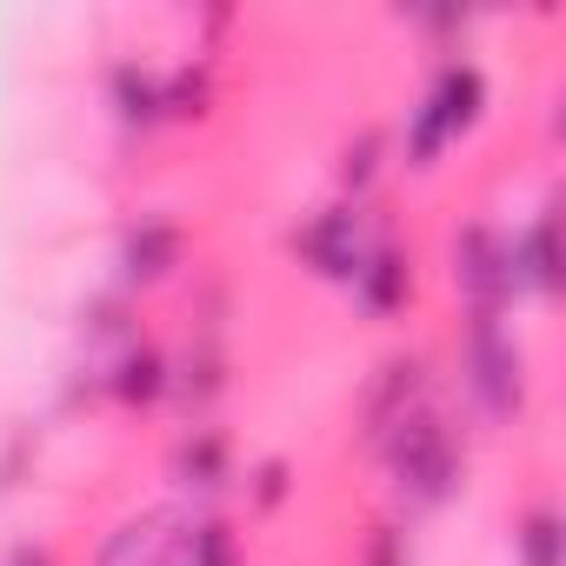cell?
Returning a JSON list of instances; mask_svg holds the SVG:
<instances>
[{
	"mask_svg": "<svg viewBox=\"0 0 566 566\" xmlns=\"http://www.w3.org/2000/svg\"><path fill=\"white\" fill-rule=\"evenodd\" d=\"M34 453H41V433H34V427H14L8 447H0V493H14V486H21V473L34 467Z\"/></svg>",
	"mask_w": 566,
	"mask_h": 566,
	"instance_id": "obj_21",
	"label": "cell"
},
{
	"mask_svg": "<svg viewBox=\"0 0 566 566\" xmlns=\"http://www.w3.org/2000/svg\"><path fill=\"white\" fill-rule=\"evenodd\" d=\"M559 273H566L559 213L539 207V213H526V220L506 233V294H513V301H553V294H559Z\"/></svg>",
	"mask_w": 566,
	"mask_h": 566,
	"instance_id": "obj_10",
	"label": "cell"
},
{
	"mask_svg": "<svg viewBox=\"0 0 566 566\" xmlns=\"http://www.w3.org/2000/svg\"><path fill=\"white\" fill-rule=\"evenodd\" d=\"M294 460L287 453H266V460H253L247 473H240V493H247V520H273L280 506L294 500Z\"/></svg>",
	"mask_w": 566,
	"mask_h": 566,
	"instance_id": "obj_19",
	"label": "cell"
},
{
	"mask_svg": "<svg viewBox=\"0 0 566 566\" xmlns=\"http://www.w3.org/2000/svg\"><path fill=\"white\" fill-rule=\"evenodd\" d=\"M387 160H394V140H387V127H354V134L340 140V160H334V180H340V200H354V207H367V193L380 187V174H387Z\"/></svg>",
	"mask_w": 566,
	"mask_h": 566,
	"instance_id": "obj_16",
	"label": "cell"
},
{
	"mask_svg": "<svg viewBox=\"0 0 566 566\" xmlns=\"http://www.w3.org/2000/svg\"><path fill=\"white\" fill-rule=\"evenodd\" d=\"M167 566H247V546H240V526L220 513V506H193L174 520V553Z\"/></svg>",
	"mask_w": 566,
	"mask_h": 566,
	"instance_id": "obj_14",
	"label": "cell"
},
{
	"mask_svg": "<svg viewBox=\"0 0 566 566\" xmlns=\"http://www.w3.org/2000/svg\"><path fill=\"white\" fill-rule=\"evenodd\" d=\"M420 400H433V360L420 354V347H394L367 380H360V400H354V427H360V440L374 447L400 413H413Z\"/></svg>",
	"mask_w": 566,
	"mask_h": 566,
	"instance_id": "obj_8",
	"label": "cell"
},
{
	"mask_svg": "<svg viewBox=\"0 0 566 566\" xmlns=\"http://www.w3.org/2000/svg\"><path fill=\"white\" fill-rule=\"evenodd\" d=\"M81 340H87V360H94V367H107L127 340H140V327H134V301H127L120 287H107V294L81 301Z\"/></svg>",
	"mask_w": 566,
	"mask_h": 566,
	"instance_id": "obj_17",
	"label": "cell"
},
{
	"mask_svg": "<svg viewBox=\"0 0 566 566\" xmlns=\"http://www.w3.org/2000/svg\"><path fill=\"white\" fill-rule=\"evenodd\" d=\"M453 380H460V400L473 407V420H486V427L520 420V413H526V387H533L520 334H513L500 314H460Z\"/></svg>",
	"mask_w": 566,
	"mask_h": 566,
	"instance_id": "obj_3",
	"label": "cell"
},
{
	"mask_svg": "<svg viewBox=\"0 0 566 566\" xmlns=\"http://www.w3.org/2000/svg\"><path fill=\"white\" fill-rule=\"evenodd\" d=\"M447 280L467 314H513V294H506V227L493 220H460L453 240H447Z\"/></svg>",
	"mask_w": 566,
	"mask_h": 566,
	"instance_id": "obj_6",
	"label": "cell"
},
{
	"mask_svg": "<svg viewBox=\"0 0 566 566\" xmlns=\"http://www.w3.org/2000/svg\"><path fill=\"white\" fill-rule=\"evenodd\" d=\"M8 566H54V553H48L41 539H28V546H14V553H8Z\"/></svg>",
	"mask_w": 566,
	"mask_h": 566,
	"instance_id": "obj_22",
	"label": "cell"
},
{
	"mask_svg": "<svg viewBox=\"0 0 566 566\" xmlns=\"http://www.w3.org/2000/svg\"><path fill=\"white\" fill-rule=\"evenodd\" d=\"M354 566H413V533H407V520H374Z\"/></svg>",
	"mask_w": 566,
	"mask_h": 566,
	"instance_id": "obj_20",
	"label": "cell"
},
{
	"mask_svg": "<svg viewBox=\"0 0 566 566\" xmlns=\"http://www.w3.org/2000/svg\"><path fill=\"white\" fill-rule=\"evenodd\" d=\"M287 247H294V260H301L314 280H327V287H347L354 266H360L367 247H374V213L354 207V200H327V207H314V213L294 227Z\"/></svg>",
	"mask_w": 566,
	"mask_h": 566,
	"instance_id": "obj_5",
	"label": "cell"
},
{
	"mask_svg": "<svg viewBox=\"0 0 566 566\" xmlns=\"http://www.w3.org/2000/svg\"><path fill=\"white\" fill-rule=\"evenodd\" d=\"M180 273H187V227H180V213L140 207L120 227V240H114V287L127 301H140V294L167 287V280H180Z\"/></svg>",
	"mask_w": 566,
	"mask_h": 566,
	"instance_id": "obj_4",
	"label": "cell"
},
{
	"mask_svg": "<svg viewBox=\"0 0 566 566\" xmlns=\"http://www.w3.org/2000/svg\"><path fill=\"white\" fill-rule=\"evenodd\" d=\"M167 480H174L180 500H193V506H220V500L240 486V447H233V433H227L220 420H193V427H180L174 447H167Z\"/></svg>",
	"mask_w": 566,
	"mask_h": 566,
	"instance_id": "obj_7",
	"label": "cell"
},
{
	"mask_svg": "<svg viewBox=\"0 0 566 566\" xmlns=\"http://www.w3.org/2000/svg\"><path fill=\"white\" fill-rule=\"evenodd\" d=\"M513 566H566V533H559L553 500L526 506V520L513 526Z\"/></svg>",
	"mask_w": 566,
	"mask_h": 566,
	"instance_id": "obj_18",
	"label": "cell"
},
{
	"mask_svg": "<svg viewBox=\"0 0 566 566\" xmlns=\"http://www.w3.org/2000/svg\"><path fill=\"white\" fill-rule=\"evenodd\" d=\"M101 387H107V400H114L120 413H154V407H167V347H154L147 334L127 340V347L101 367Z\"/></svg>",
	"mask_w": 566,
	"mask_h": 566,
	"instance_id": "obj_11",
	"label": "cell"
},
{
	"mask_svg": "<svg viewBox=\"0 0 566 566\" xmlns=\"http://www.w3.org/2000/svg\"><path fill=\"white\" fill-rule=\"evenodd\" d=\"M486 101H493L486 67L467 61V54H447V61L433 67V81H427V94L400 114V147H394L400 167L433 174V167L447 160V147H460V140L486 120Z\"/></svg>",
	"mask_w": 566,
	"mask_h": 566,
	"instance_id": "obj_2",
	"label": "cell"
},
{
	"mask_svg": "<svg viewBox=\"0 0 566 566\" xmlns=\"http://www.w3.org/2000/svg\"><path fill=\"white\" fill-rule=\"evenodd\" d=\"M174 520H180V513H167V506L120 513V520L101 533L94 566H167V553H174Z\"/></svg>",
	"mask_w": 566,
	"mask_h": 566,
	"instance_id": "obj_13",
	"label": "cell"
},
{
	"mask_svg": "<svg viewBox=\"0 0 566 566\" xmlns=\"http://www.w3.org/2000/svg\"><path fill=\"white\" fill-rule=\"evenodd\" d=\"M107 114L120 120V134H154V127H167L160 67L140 61V54H114V61H107Z\"/></svg>",
	"mask_w": 566,
	"mask_h": 566,
	"instance_id": "obj_12",
	"label": "cell"
},
{
	"mask_svg": "<svg viewBox=\"0 0 566 566\" xmlns=\"http://www.w3.org/2000/svg\"><path fill=\"white\" fill-rule=\"evenodd\" d=\"M160 101H167V127H200L220 107V67L207 48H193L180 67H160Z\"/></svg>",
	"mask_w": 566,
	"mask_h": 566,
	"instance_id": "obj_15",
	"label": "cell"
},
{
	"mask_svg": "<svg viewBox=\"0 0 566 566\" xmlns=\"http://www.w3.org/2000/svg\"><path fill=\"white\" fill-rule=\"evenodd\" d=\"M413 287H420V273H413V247H407L400 233L374 227V247H367V260H360V266H354V280H347L354 314H360V321H374V327H387V321H400V314L413 307Z\"/></svg>",
	"mask_w": 566,
	"mask_h": 566,
	"instance_id": "obj_9",
	"label": "cell"
},
{
	"mask_svg": "<svg viewBox=\"0 0 566 566\" xmlns=\"http://www.w3.org/2000/svg\"><path fill=\"white\" fill-rule=\"evenodd\" d=\"M374 460L387 473L394 520H427V513H440L467 493V440H460V427L440 400H420L413 413H400L374 440Z\"/></svg>",
	"mask_w": 566,
	"mask_h": 566,
	"instance_id": "obj_1",
	"label": "cell"
}]
</instances>
